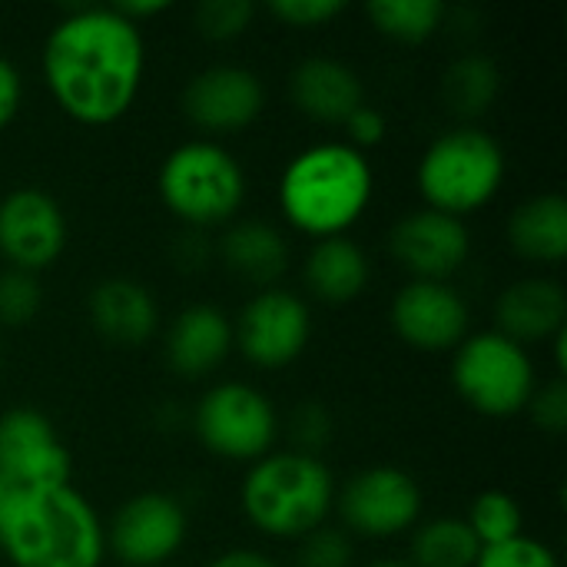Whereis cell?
<instances>
[{
	"label": "cell",
	"mask_w": 567,
	"mask_h": 567,
	"mask_svg": "<svg viewBox=\"0 0 567 567\" xmlns=\"http://www.w3.org/2000/svg\"><path fill=\"white\" fill-rule=\"evenodd\" d=\"M20 100H23L20 73L7 56H0V130L13 123V116L20 110Z\"/></svg>",
	"instance_id": "36"
},
{
	"label": "cell",
	"mask_w": 567,
	"mask_h": 567,
	"mask_svg": "<svg viewBox=\"0 0 567 567\" xmlns=\"http://www.w3.org/2000/svg\"><path fill=\"white\" fill-rule=\"evenodd\" d=\"M292 103L319 123H346L362 103L365 90L359 73L336 56H309L289 76Z\"/></svg>",
	"instance_id": "17"
},
{
	"label": "cell",
	"mask_w": 567,
	"mask_h": 567,
	"mask_svg": "<svg viewBox=\"0 0 567 567\" xmlns=\"http://www.w3.org/2000/svg\"><path fill=\"white\" fill-rule=\"evenodd\" d=\"M199 442L229 462H259L276 442V412L269 399L246 382L209 389L196 409Z\"/></svg>",
	"instance_id": "8"
},
{
	"label": "cell",
	"mask_w": 567,
	"mask_h": 567,
	"mask_svg": "<svg viewBox=\"0 0 567 567\" xmlns=\"http://www.w3.org/2000/svg\"><path fill=\"white\" fill-rule=\"evenodd\" d=\"M342 10H346V0H272L269 3V13L276 20H282L286 27H299V30L322 27L336 20Z\"/></svg>",
	"instance_id": "32"
},
{
	"label": "cell",
	"mask_w": 567,
	"mask_h": 567,
	"mask_svg": "<svg viewBox=\"0 0 567 567\" xmlns=\"http://www.w3.org/2000/svg\"><path fill=\"white\" fill-rule=\"evenodd\" d=\"M90 322L113 346H140L156 329V302L133 279H103L90 292Z\"/></svg>",
	"instance_id": "19"
},
{
	"label": "cell",
	"mask_w": 567,
	"mask_h": 567,
	"mask_svg": "<svg viewBox=\"0 0 567 567\" xmlns=\"http://www.w3.org/2000/svg\"><path fill=\"white\" fill-rule=\"evenodd\" d=\"M296 442L306 449V455H316V449L329 439L332 432V422H329V412L319 409V405H306L296 412Z\"/></svg>",
	"instance_id": "35"
},
{
	"label": "cell",
	"mask_w": 567,
	"mask_h": 567,
	"mask_svg": "<svg viewBox=\"0 0 567 567\" xmlns=\"http://www.w3.org/2000/svg\"><path fill=\"white\" fill-rule=\"evenodd\" d=\"M70 452L43 412L10 409L0 415V475L13 488L37 492L70 485Z\"/></svg>",
	"instance_id": "9"
},
{
	"label": "cell",
	"mask_w": 567,
	"mask_h": 567,
	"mask_svg": "<svg viewBox=\"0 0 567 567\" xmlns=\"http://www.w3.org/2000/svg\"><path fill=\"white\" fill-rule=\"evenodd\" d=\"M17 495H20V488H13V485L0 475V522H3V515L10 512V505L17 502Z\"/></svg>",
	"instance_id": "39"
},
{
	"label": "cell",
	"mask_w": 567,
	"mask_h": 567,
	"mask_svg": "<svg viewBox=\"0 0 567 567\" xmlns=\"http://www.w3.org/2000/svg\"><path fill=\"white\" fill-rule=\"evenodd\" d=\"M475 567H558V558L548 545H542L528 535H518L512 542L482 548Z\"/></svg>",
	"instance_id": "30"
},
{
	"label": "cell",
	"mask_w": 567,
	"mask_h": 567,
	"mask_svg": "<svg viewBox=\"0 0 567 567\" xmlns=\"http://www.w3.org/2000/svg\"><path fill=\"white\" fill-rule=\"evenodd\" d=\"M512 249L532 262L558 266L567 256V199L558 193L532 196L508 219Z\"/></svg>",
	"instance_id": "21"
},
{
	"label": "cell",
	"mask_w": 567,
	"mask_h": 567,
	"mask_svg": "<svg viewBox=\"0 0 567 567\" xmlns=\"http://www.w3.org/2000/svg\"><path fill=\"white\" fill-rule=\"evenodd\" d=\"M186 542V512L163 492L133 495L106 528V548L126 567H159Z\"/></svg>",
	"instance_id": "12"
},
{
	"label": "cell",
	"mask_w": 567,
	"mask_h": 567,
	"mask_svg": "<svg viewBox=\"0 0 567 567\" xmlns=\"http://www.w3.org/2000/svg\"><path fill=\"white\" fill-rule=\"evenodd\" d=\"M502 183L505 153L485 130L475 126L442 133L419 159V189L429 209L455 219L492 203Z\"/></svg>",
	"instance_id": "5"
},
{
	"label": "cell",
	"mask_w": 567,
	"mask_h": 567,
	"mask_svg": "<svg viewBox=\"0 0 567 567\" xmlns=\"http://www.w3.org/2000/svg\"><path fill=\"white\" fill-rule=\"evenodd\" d=\"M365 13L379 33L399 43H422L445 20V7L439 0H372Z\"/></svg>",
	"instance_id": "26"
},
{
	"label": "cell",
	"mask_w": 567,
	"mask_h": 567,
	"mask_svg": "<svg viewBox=\"0 0 567 567\" xmlns=\"http://www.w3.org/2000/svg\"><path fill=\"white\" fill-rule=\"evenodd\" d=\"M372 199V166L349 143H316L289 159L279 179L286 219L316 239L342 236Z\"/></svg>",
	"instance_id": "3"
},
{
	"label": "cell",
	"mask_w": 567,
	"mask_h": 567,
	"mask_svg": "<svg viewBox=\"0 0 567 567\" xmlns=\"http://www.w3.org/2000/svg\"><path fill=\"white\" fill-rule=\"evenodd\" d=\"M352 565V542L336 532L319 525L316 532L302 535L299 555H296V567H349Z\"/></svg>",
	"instance_id": "31"
},
{
	"label": "cell",
	"mask_w": 567,
	"mask_h": 567,
	"mask_svg": "<svg viewBox=\"0 0 567 567\" xmlns=\"http://www.w3.org/2000/svg\"><path fill=\"white\" fill-rule=\"evenodd\" d=\"M342 522L362 538H395L419 522L422 492L415 478L395 465H372L346 485L339 498Z\"/></svg>",
	"instance_id": "11"
},
{
	"label": "cell",
	"mask_w": 567,
	"mask_h": 567,
	"mask_svg": "<svg viewBox=\"0 0 567 567\" xmlns=\"http://www.w3.org/2000/svg\"><path fill=\"white\" fill-rule=\"evenodd\" d=\"M498 86H502V73H498L495 60L472 53V56H462L449 66L445 83H442V96H445L452 113L472 120V116H482L492 110Z\"/></svg>",
	"instance_id": "24"
},
{
	"label": "cell",
	"mask_w": 567,
	"mask_h": 567,
	"mask_svg": "<svg viewBox=\"0 0 567 567\" xmlns=\"http://www.w3.org/2000/svg\"><path fill=\"white\" fill-rule=\"evenodd\" d=\"M567 299L555 279H522L498 299V332L512 342H542L565 329Z\"/></svg>",
	"instance_id": "20"
},
{
	"label": "cell",
	"mask_w": 567,
	"mask_h": 567,
	"mask_svg": "<svg viewBox=\"0 0 567 567\" xmlns=\"http://www.w3.org/2000/svg\"><path fill=\"white\" fill-rule=\"evenodd\" d=\"M478 555L482 545L465 518H435L412 538V567H475Z\"/></svg>",
	"instance_id": "25"
},
{
	"label": "cell",
	"mask_w": 567,
	"mask_h": 567,
	"mask_svg": "<svg viewBox=\"0 0 567 567\" xmlns=\"http://www.w3.org/2000/svg\"><path fill=\"white\" fill-rule=\"evenodd\" d=\"M252 3L249 0H203L193 13L196 30L209 40H233L239 37L249 20H252Z\"/></svg>",
	"instance_id": "29"
},
{
	"label": "cell",
	"mask_w": 567,
	"mask_h": 567,
	"mask_svg": "<svg viewBox=\"0 0 567 567\" xmlns=\"http://www.w3.org/2000/svg\"><path fill=\"white\" fill-rule=\"evenodd\" d=\"M113 10H116L120 17H126L130 23H136V27H140V20H146V17H156V13L169 10V3H166V0H143V3H113Z\"/></svg>",
	"instance_id": "37"
},
{
	"label": "cell",
	"mask_w": 567,
	"mask_h": 567,
	"mask_svg": "<svg viewBox=\"0 0 567 567\" xmlns=\"http://www.w3.org/2000/svg\"><path fill=\"white\" fill-rule=\"evenodd\" d=\"M395 336L419 352H449L465 342L468 306L449 282H409L392 299Z\"/></svg>",
	"instance_id": "15"
},
{
	"label": "cell",
	"mask_w": 567,
	"mask_h": 567,
	"mask_svg": "<svg viewBox=\"0 0 567 567\" xmlns=\"http://www.w3.org/2000/svg\"><path fill=\"white\" fill-rule=\"evenodd\" d=\"M528 409H532V415H535L538 429L561 435V432L567 429V385L561 382V379H555L551 385L535 389V395H532Z\"/></svg>",
	"instance_id": "33"
},
{
	"label": "cell",
	"mask_w": 567,
	"mask_h": 567,
	"mask_svg": "<svg viewBox=\"0 0 567 567\" xmlns=\"http://www.w3.org/2000/svg\"><path fill=\"white\" fill-rule=\"evenodd\" d=\"M342 126L349 133V146H355V150L375 146V143L385 140V116L375 106H369V103H362Z\"/></svg>",
	"instance_id": "34"
},
{
	"label": "cell",
	"mask_w": 567,
	"mask_h": 567,
	"mask_svg": "<svg viewBox=\"0 0 567 567\" xmlns=\"http://www.w3.org/2000/svg\"><path fill=\"white\" fill-rule=\"evenodd\" d=\"M159 199L189 226H219L233 219L246 199L239 159L213 140L176 146L156 176Z\"/></svg>",
	"instance_id": "6"
},
{
	"label": "cell",
	"mask_w": 567,
	"mask_h": 567,
	"mask_svg": "<svg viewBox=\"0 0 567 567\" xmlns=\"http://www.w3.org/2000/svg\"><path fill=\"white\" fill-rule=\"evenodd\" d=\"M233 349V326L216 306L183 309L166 336V362L183 379H203L216 372Z\"/></svg>",
	"instance_id": "18"
},
{
	"label": "cell",
	"mask_w": 567,
	"mask_h": 567,
	"mask_svg": "<svg viewBox=\"0 0 567 567\" xmlns=\"http://www.w3.org/2000/svg\"><path fill=\"white\" fill-rule=\"evenodd\" d=\"M306 282L316 299L342 306L362 296L369 282V259L365 252L346 239V236H329L319 239L306 259Z\"/></svg>",
	"instance_id": "22"
},
{
	"label": "cell",
	"mask_w": 567,
	"mask_h": 567,
	"mask_svg": "<svg viewBox=\"0 0 567 567\" xmlns=\"http://www.w3.org/2000/svg\"><path fill=\"white\" fill-rule=\"evenodd\" d=\"M262 106V80L252 70L233 63H219L196 73L183 90L186 120L206 133H239L249 123H256Z\"/></svg>",
	"instance_id": "14"
},
{
	"label": "cell",
	"mask_w": 567,
	"mask_h": 567,
	"mask_svg": "<svg viewBox=\"0 0 567 567\" xmlns=\"http://www.w3.org/2000/svg\"><path fill=\"white\" fill-rule=\"evenodd\" d=\"M455 392L482 415L505 419L528 409L535 395V365L525 346L502 332H478L455 349Z\"/></svg>",
	"instance_id": "7"
},
{
	"label": "cell",
	"mask_w": 567,
	"mask_h": 567,
	"mask_svg": "<svg viewBox=\"0 0 567 567\" xmlns=\"http://www.w3.org/2000/svg\"><path fill=\"white\" fill-rule=\"evenodd\" d=\"M372 567H412V565H405V561H375Z\"/></svg>",
	"instance_id": "40"
},
{
	"label": "cell",
	"mask_w": 567,
	"mask_h": 567,
	"mask_svg": "<svg viewBox=\"0 0 567 567\" xmlns=\"http://www.w3.org/2000/svg\"><path fill=\"white\" fill-rule=\"evenodd\" d=\"M223 262L239 279L269 286L272 279H279L286 272L289 249L276 226H269L262 219H246V223H236L223 236Z\"/></svg>",
	"instance_id": "23"
},
{
	"label": "cell",
	"mask_w": 567,
	"mask_h": 567,
	"mask_svg": "<svg viewBox=\"0 0 567 567\" xmlns=\"http://www.w3.org/2000/svg\"><path fill=\"white\" fill-rule=\"evenodd\" d=\"M66 249V219L53 196L23 186L0 199V252L20 272H40Z\"/></svg>",
	"instance_id": "13"
},
{
	"label": "cell",
	"mask_w": 567,
	"mask_h": 567,
	"mask_svg": "<svg viewBox=\"0 0 567 567\" xmlns=\"http://www.w3.org/2000/svg\"><path fill=\"white\" fill-rule=\"evenodd\" d=\"M40 282L33 279V272H20L10 269L0 276V322L3 326H27L37 312H40Z\"/></svg>",
	"instance_id": "28"
},
{
	"label": "cell",
	"mask_w": 567,
	"mask_h": 567,
	"mask_svg": "<svg viewBox=\"0 0 567 567\" xmlns=\"http://www.w3.org/2000/svg\"><path fill=\"white\" fill-rule=\"evenodd\" d=\"M392 256L402 269H409L422 282H445L452 272H458L472 252L468 226L455 216L419 209L392 229Z\"/></svg>",
	"instance_id": "16"
},
{
	"label": "cell",
	"mask_w": 567,
	"mask_h": 567,
	"mask_svg": "<svg viewBox=\"0 0 567 567\" xmlns=\"http://www.w3.org/2000/svg\"><path fill=\"white\" fill-rule=\"evenodd\" d=\"M0 551L17 567H100L106 528L70 485L20 492L0 522Z\"/></svg>",
	"instance_id": "2"
},
{
	"label": "cell",
	"mask_w": 567,
	"mask_h": 567,
	"mask_svg": "<svg viewBox=\"0 0 567 567\" xmlns=\"http://www.w3.org/2000/svg\"><path fill=\"white\" fill-rule=\"evenodd\" d=\"M209 567H276L266 555H259V551H246V548H239V551H226V555H219L216 561Z\"/></svg>",
	"instance_id": "38"
},
{
	"label": "cell",
	"mask_w": 567,
	"mask_h": 567,
	"mask_svg": "<svg viewBox=\"0 0 567 567\" xmlns=\"http://www.w3.org/2000/svg\"><path fill=\"white\" fill-rule=\"evenodd\" d=\"M465 525L472 528V535L478 538L482 548H492V545L518 538L522 525H525V515H522V505H518L515 495H508V492H482L472 502V512H468Z\"/></svg>",
	"instance_id": "27"
},
{
	"label": "cell",
	"mask_w": 567,
	"mask_h": 567,
	"mask_svg": "<svg viewBox=\"0 0 567 567\" xmlns=\"http://www.w3.org/2000/svg\"><path fill=\"white\" fill-rule=\"evenodd\" d=\"M309 332L312 319L299 296L286 289H262L243 306L233 342L252 365L282 369L302 355V349L309 346Z\"/></svg>",
	"instance_id": "10"
},
{
	"label": "cell",
	"mask_w": 567,
	"mask_h": 567,
	"mask_svg": "<svg viewBox=\"0 0 567 567\" xmlns=\"http://www.w3.org/2000/svg\"><path fill=\"white\" fill-rule=\"evenodd\" d=\"M140 27L113 7L70 10L43 43V80L56 106L83 126L116 123L143 83Z\"/></svg>",
	"instance_id": "1"
},
{
	"label": "cell",
	"mask_w": 567,
	"mask_h": 567,
	"mask_svg": "<svg viewBox=\"0 0 567 567\" xmlns=\"http://www.w3.org/2000/svg\"><path fill=\"white\" fill-rule=\"evenodd\" d=\"M239 502L262 535L302 538L329 518L332 475L316 455L276 452L252 462Z\"/></svg>",
	"instance_id": "4"
}]
</instances>
